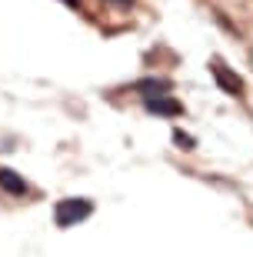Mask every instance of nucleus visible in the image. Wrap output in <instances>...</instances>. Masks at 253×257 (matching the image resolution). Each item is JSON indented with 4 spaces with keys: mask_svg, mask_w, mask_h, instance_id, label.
<instances>
[{
    "mask_svg": "<svg viewBox=\"0 0 253 257\" xmlns=\"http://www.w3.org/2000/svg\"><path fill=\"white\" fill-rule=\"evenodd\" d=\"M107 4H120V7H130L133 0H107Z\"/></svg>",
    "mask_w": 253,
    "mask_h": 257,
    "instance_id": "6e6552de",
    "label": "nucleus"
},
{
    "mask_svg": "<svg viewBox=\"0 0 253 257\" xmlns=\"http://www.w3.org/2000/svg\"><path fill=\"white\" fill-rule=\"evenodd\" d=\"M143 107H147V114H160V117H180V114H183V104L173 100V97H167V94L147 97Z\"/></svg>",
    "mask_w": 253,
    "mask_h": 257,
    "instance_id": "7ed1b4c3",
    "label": "nucleus"
},
{
    "mask_svg": "<svg viewBox=\"0 0 253 257\" xmlns=\"http://www.w3.org/2000/svg\"><path fill=\"white\" fill-rule=\"evenodd\" d=\"M60 4H67L70 10H84V0H60Z\"/></svg>",
    "mask_w": 253,
    "mask_h": 257,
    "instance_id": "0eeeda50",
    "label": "nucleus"
},
{
    "mask_svg": "<svg viewBox=\"0 0 253 257\" xmlns=\"http://www.w3.org/2000/svg\"><path fill=\"white\" fill-rule=\"evenodd\" d=\"M90 214H94V200H87V197H64V200H57V207H54L57 227H77Z\"/></svg>",
    "mask_w": 253,
    "mask_h": 257,
    "instance_id": "f257e3e1",
    "label": "nucleus"
},
{
    "mask_svg": "<svg viewBox=\"0 0 253 257\" xmlns=\"http://www.w3.org/2000/svg\"><path fill=\"white\" fill-rule=\"evenodd\" d=\"M173 144H177L180 151H193V147H197V141H193L190 134H183V131H173Z\"/></svg>",
    "mask_w": 253,
    "mask_h": 257,
    "instance_id": "423d86ee",
    "label": "nucleus"
},
{
    "mask_svg": "<svg viewBox=\"0 0 253 257\" xmlns=\"http://www.w3.org/2000/svg\"><path fill=\"white\" fill-rule=\"evenodd\" d=\"M170 80L167 77H147V80H140V84H133V90H140L143 97H153V94H167L170 90Z\"/></svg>",
    "mask_w": 253,
    "mask_h": 257,
    "instance_id": "39448f33",
    "label": "nucleus"
},
{
    "mask_svg": "<svg viewBox=\"0 0 253 257\" xmlns=\"http://www.w3.org/2000/svg\"><path fill=\"white\" fill-rule=\"evenodd\" d=\"M0 191L10 194V197H27V194H30V184L24 181L17 171H10V167H0Z\"/></svg>",
    "mask_w": 253,
    "mask_h": 257,
    "instance_id": "20e7f679",
    "label": "nucleus"
},
{
    "mask_svg": "<svg viewBox=\"0 0 253 257\" xmlns=\"http://www.w3.org/2000/svg\"><path fill=\"white\" fill-rule=\"evenodd\" d=\"M210 74H213V80L220 84V90H223V94H230V97H240V94H243V80H240V77H236L220 57L210 60Z\"/></svg>",
    "mask_w": 253,
    "mask_h": 257,
    "instance_id": "f03ea898",
    "label": "nucleus"
}]
</instances>
